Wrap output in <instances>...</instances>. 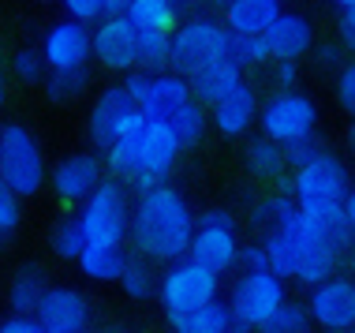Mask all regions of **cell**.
Masks as SVG:
<instances>
[{
  "instance_id": "cell-1",
  "label": "cell",
  "mask_w": 355,
  "mask_h": 333,
  "mask_svg": "<svg viewBox=\"0 0 355 333\" xmlns=\"http://www.w3.org/2000/svg\"><path fill=\"white\" fill-rule=\"evenodd\" d=\"M176 157H180V142L168 131V123H150V120H142V112H135V109L123 117L120 131H116V142L105 150L112 180H116V184L128 180L139 195L153 191V187L172 173Z\"/></svg>"
},
{
  "instance_id": "cell-2",
  "label": "cell",
  "mask_w": 355,
  "mask_h": 333,
  "mask_svg": "<svg viewBox=\"0 0 355 333\" xmlns=\"http://www.w3.org/2000/svg\"><path fill=\"white\" fill-rule=\"evenodd\" d=\"M191 232H195V217H191L187 198L168 184H157L153 191L139 195V203L131 206L128 240L139 247L142 259H157V262L187 259Z\"/></svg>"
},
{
  "instance_id": "cell-3",
  "label": "cell",
  "mask_w": 355,
  "mask_h": 333,
  "mask_svg": "<svg viewBox=\"0 0 355 333\" xmlns=\"http://www.w3.org/2000/svg\"><path fill=\"white\" fill-rule=\"evenodd\" d=\"M75 221L83 228L86 247H123L131 225V198L128 187L116 180H101L98 191L79 206Z\"/></svg>"
},
{
  "instance_id": "cell-4",
  "label": "cell",
  "mask_w": 355,
  "mask_h": 333,
  "mask_svg": "<svg viewBox=\"0 0 355 333\" xmlns=\"http://www.w3.org/2000/svg\"><path fill=\"white\" fill-rule=\"evenodd\" d=\"M0 184L15 198H31L45 187L42 142L23 123H4L0 128Z\"/></svg>"
},
{
  "instance_id": "cell-5",
  "label": "cell",
  "mask_w": 355,
  "mask_h": 333,
  "mask_svg": "<svg viewBox=\"0 0 355 333\" xmlns=\"http://www.w3.org/2000/svg\"><path fill=\"white\" fill-rule=\"evenodd\" d=\"M232 34L225 31V23L214 15H195L172 31V45H168V68L172 75L187 79L191 71H198L209 60H225Z\"/></svg>"
},
{
  "instance_id": "cell-6",
  "label": "cell",
  "mask_w": 355,
  "mask_h": 333,
  "mask_svg": "<svg viewBox=\"0 0 355 333\" xmlns=\"http://www.w3.org/2000/svg\"><path fill=\"white\" fill-rule=\"evenodd\" d=\"M220 292V278L214 270H202L198 262L191 259H180L165 270V278L157 281V296H161V307H165V318L176 326L180 318L195 315L198 307L214 303Z\"/></svg>"
},
{
  "instance_id": "cell-7",
  "label": "cell",
  "mask_w": 355,
  "mask_h": 333,
  "mask_svg": "<svg viewBox=\"0 0 355 333\" xmlns=\"http://www.w3.org/2000/svg\"><path fill=\"white\" fill-rule=\"evenodd\" d=\"M258 123H262V139H270L273 146H292L314 135L318 128V105L306 94L288 90V94H273L262 109H258Z\"/></svg>"
},
{
  "instance_id": "cell-8",
  "label": "cell",
  "mask_w": 355,
  "mask_h": 333,
  "mask_svg": "<svg viewBox=\"0 0 355 333\" xmlns=\"http://www.w3.org/2000/svg\"><path fill=\"white\" fill-rule=\"evenodd\" d=\"M277 232H284L288 240L295 244V251H300V266H295V281L300 284H322L333 278V270H337V247L322 236V228L311 221V217H303L300 210H292L284 217V225L277 228Z\"/></svg>"
},
{
  "instance_id": "cell-9",
  "label": "cell",
  "mask_w": 355,
  "mask_h": 333,
  "mask_svg": "<svg viewBox=\"0 0 355 333\" xmlns=\"http://www.w3.org/2000/svg\"><path fill=\"white\" fill-rule=\"evenodd\" d=\"M236 255H239V240H236V217L228 210H209L202 214V221L195 225L191 232V244H187V259L198 262L202 270H214L217 278L236 266Z\"/></svg>"
},
{
  "instance_id": "cell-10",
  "label": "cell",
  "mask_w": 355,
  "mask_h": 333,
  "mask_svg": "<svg viewBox=\"0 0 355 333\" xmlns=\"http://www.w3.org/2000/svg\"><path fill=\"white\" fill-rule=\"evenodd\" d=\"M348 191H352L348 165L333 154L314 157L311 165L295 169V176H292V203L295 206H325V203L340 206Z\"/></svg>"
},
{
  "instance_id": "cell-11",
  "label": "cell",
  "mask_w": 355,
  "mask_h": 333,
  "mask_svg": "<svg viewBox=\"0 0 355 333\" xmlns=\"http://www.w3.org/2000/svg\"><path fill=\"white\" fill-rule=\"evenodd\" d=\"M284 303H288V296H284L281 278H273V273H239L236 284H232L228 311H232L236 322L258 330V326H266Z\"/></svg>"
},
{
  "instance_id": "cell-12",
  "label": "cell",
  "mask_w": 355,
  "mask_h": 333,
  "mask_svg": "<svg viewBox=\"0 0 355 333\" xmlns=\"http://www.w3.org/2000/svg\"><path fill=\"white\" fill-rule=\"evenodd\" d=\"M42 64L45 71H79L90 68V26H79L71 19H56L42 37Z\"/></svg>"
},
{
  "instance_id": "cell-13",
  "label": "cell",
  "mask_w": 355,
  "mask_h": 333,
  "mask_svg": "<svg viewBox=\"0 0 355 333\" xmlns=\"http://www.w3.org/2000/svg\"><path fill=\"white\" fill-rule=\"evenodd\" d=\"M306 315H311V322H318L325 333L355 330V281L352 278H329V281L314 284Z\"/></svg>"
},
{
  "instance_id": "cell-14",
  "label": "cell",
  "mask_w": 355,
  "mask_h": 333,
  "mask_svg": "<svg viewBox=\"0 0 355 333\" xmlns=\"http://www.w3.org/2000/svg\"><path fill=\"white\" fill-rule=\"evenodd\" d=\"M45 333H83L86 322H90V303L79 289H68V284H49L45 296L37 300L34 315H31Z\"/></svg>"
},
{
  "instance_id": "cell-15",
  "label": "cell",
  "mask_w": 355,
  "mask_h": 333,
  "mask_svg": "<svg viewBox=\"0 0 355 333\" xmlns=\"http://www.w3.org/2000/svg\"><path fill=\"white\" fill-rule=\"evenodd\" d=\"M105 180V161L98 154H90V150H83V154H68L56 161L49 184L60 203L68 206H83L86 198L98 191V184Z\"/></svg>"
},
{
  "instance_id": "cell-16",
  "label": "cell",
  "mask_w": 355,
  "mask_h": 333,
  "mask_svg": "<svg viewBox=\"0 0 355 333\" xmlns=\"http://www.w3.org/2000/svg\"><path fill=\"white\" fill-rule=\"evenodd\" d=\"M90 56L109 71H131L135 68V26L128 19H101L90 26Z\"/></svg>"
},
{
  "instance_id": "cell-17",
  "label": "cell",
  "mask_w": 355,
  "mask_h": 333,
  "mask_svg": "<svg viewBox=\"0 0 355 333\" xmlns=\"http://www.w3.org/2000/svg\"><path fill=\"white\" fill-rule=\"evenodd\" d=\"M191 101V90H187V79L172 71H161V75H150L146 87H142L139 101H135V112H142V120L150 123H168Z\"/></svg>"
},
{
  "instance_id": "cell-18",
  "label": "cell",
  "mask_w": 355,
  "mask_h": 333,
  "mask_svg": "<svg viewBox=\"0 0 355 333\" xmlns=\"http://www.w3.org/2000/svg\"><path fill=\"white\" fill-rule=\"evenodd\" d=\"M262 37L277 64H295L303 53L314 49V23L300 12H281Z\"/></svg>"
},
{
  "instance_id": "cell-19",
  "label": "cell",
  "mask_w": 355,
  "mask_h": 333,
  "mask_svg": "<svg viewBox=\"0 0 355 333\" xmlns=\"http://www.w3.org/2000/svg\"><path fill=\"white\" fill-rule=\"evenodd\" d=\"M131 109L135 105H131V98L123 94L120 83L116 87H105L98 94V101H94V109H90V120H86V135H90L94 146L109 150L112 142H116V131H120V123Z\"/></svg>"
},
{
  "instance_id": "cell-20",
  "label": "cell",
  "mask_w": 355,
  "mask_h": 333,
  "mask_svg": "<svg viewBox=\"0 0 355 333\" xmlns=\"http://www.w3.org/2000/svg\"><path fill=\"white\" fill-rule=\"evenodd\" d=\"M239 83H243V71L236 68L232 60H209L202 64L198 71L187 75V90H191V101H198V105H217L225 94H232Z\"/></svg>"
},
{
  "instance_id": "cell-21",
  "label": "cell",
  "mask_w": 355,
  "mask_h": 333,
  "mask_svg": "<svg viewBox=\"0 0 355 333\" xmlns=\"http://www.w3.org/2000/svg\"><path fill=\"white\" fill-rule=\"evenodd\" d=\"M281 15L277 0H232L225 8V31L232 37H262L273 26V19Z\"/></svg>"
},
{
  "instance_id": "cell-22",
  "label": "cell",
  "mask_w": 355,
  "mask_h": 333,
  "mask_svg": "<svg viewBox=\"0 0 355 333\" xmlns=\"http://www.w3.org/2000/svg\"><path fill=\"white\" fill-rule=\"evenodd\" d=\"M254 120H258V98H254L251 83H239L232 94H225V98L214 105V128L228 139L243 135Z\"/></svg>"
},
{
  "instance_id": "cell-23",
  "label": "cell",
  "mask_w": 355,
  "mask_h": 333,
  "mask_svg": "<svg viewBox=\"0 0 355 333\" xmlns=\"http://www.w3.org/2000/svg\"><path fill=\"white\" fill-rule=\"evenodd\" d=\"M79 273L86 281H120L123 266H128V251L123 247H83L79 259Z\"/></svg>"
},
{
  "instance_id": "cell-24",
  "label": "cell",
  "mask_w": 355,
  "mask_h": 333,
  "mask_svg": "<svg viewBox=\"0 0 355 333\" xmlns=\"http://www.w3.org/2000/svg\"><path fill=\"white\" fill-rule=\"evenodd\" d=\"M45 273H42V266L37 262H26V266H19V273L12 278V289H8V303H12V311L15 315H34V307H37V300L45 296Z\"/></svg>"
},
{
  "instance_id": "cell-25",
  "label": "cell",
  "mask_w": 355,
  "mask_h": 333,
  "mask_svg": "<svg viewBox=\"0 0 355 333\" xmlns=\"http://www.w3.org/2000/svg\"><path fill=\"white\" fill-rule=\"evenodd\" d=\"M123 19L135 31H172L176 26V4H168V0H128Z\"/></svg>"
},
{
  "instance_id": "cell-26",
  "label": "cell",
  "mask_w": 355,
  "mask_h": 333,
  "mask_svg": "<svg viewBox=\"0 0 355 333\" xmlns=\"http://www.w3.org/2000/svg\"><path fill=\"white\" fill-rule=\"evenodd\" d=\"M168 45L172 31H135V68L161 75V68H168Z\"/></svg>"
},
{
  "instance_id": "cell-27",
  "label": "cell",
  "mask_w": 355,
  "mask_h": 333,
  "mask_svg": "<svg viewBox=\"0 0 355 333\" xmlns=\"http://www.w3.org/2000/svg\"><path fill=\"white\" fill-rule=\"evenodd\" d=\"M303 217H311L314 225L322 228V236L329 240L333 247H348L352 244V228H348V221H344V210L340 206H333V203H325V206H295Z\"/></svg>"
},
{
  "instance_id": "cell-28",
  "label": "cell",
  "mask_w": 355,
  "mask_h": 333,
  "mask_svg": "<svg viewBox=\"0 0 355 333\" xmlns=\"http://www.w3.org/2000/svg\"><path fill=\"white\" fill-rule=\"evenodd\" d=\"M232 326V311H228V303H206V307H198L195 315L180 318L176 322V333H228Z\"/></svg>"
},
{
  "instance_id": "cell-29",
  "label": "cell",
  "mask_w": 355,
  "mask_h": 333,
  "mask_svg": "<svg viewBox=\"0 0 355 333\" xmlns=\"http://www.w3.org/2000/svg\"><path fill=\"white\" fill-rule=\"evenodd\" d=\"M206 123H209V117H206V109L198 105V101H187L184 109L176 112V117L168 120V131L176 135V142H180V150L184 146H191V142H198L206 135Z\"/></svg>"
},
{
  "instance_id": "cell-30",
  "label": "cell",
  "mask_w": 355,
  "mask_h": 333,
  "mask_svg": "<svg viewBox=\"0 0 355 333\" xmlns=\"http://www.w3.org/2000/svg\"><path fill=\"white\" fill-rule=\"evenodd\" d=\"M49 247H53L56 259H64V262H75V259H79L83 247H86L79 221H75V217H64V221H56V225H53V236H49Z\"/></svg>"
},
{
  "instance_id": "cell-31",
  "label": "cell",
  "mask_w": 355,
  "mask_h": 333,
  "mask_svg": "<svg viewBox=\"0 0 355 333\" xmlns=\"http://www.w3.org/2000/svg\"><path fill=\"white\" fill-rule=\"evenodd\" d=\"M120 289L128 300H150L153 289H157V281H153V270L146 266V259H128V266H123L120 273Z\"/></svg>"
},
{
  "instance_id": "cell-32",
  "label": "cell",
  "mask_w": 355,
  "mask_h": 333,
  "mask_svg": "<svg viewBox=\"0 0 355 333\" xmlns=\"http://www.w3.org/2000/svg\"><path fill=\"white\" fill-rule=\"evenodd\" d=\"M247 165H251V173L258 176H281V169H284V150L281 146H273L270 139H251V146H247Z\"/></svg>"
},
{
  "instance_id": "cell-33",
  "label": "cell",
  "mask_w": 355,
  "mask_h": 333,
  "mask_svg": "<svg viewBox=\"0 0 355 333\" xmlns=\"http://www.w3.org/2000/svg\"><path fill=\"white\" fill-rule=\"evenodd\" d=\"M86 87H90V68H79V71H49V75H45V94H49L53 101H75Z\"/></svg>"
},
{
  "instance_id": "cell-34",
  "label": "cell",
  "mask_w": 355,
  "mask_h": 333,
  "mask_svg": "<svg viewBox=\"0 0 355 333\" xmlns=\"http://www.w3.org/2000/svg\"><path fill=\"white\" fill-rule=\"evenodd\" d=\"M254 333H311V315H306L303 303H284V307L277 311L266 326H258Z\"/></svg>"
},
{
  "instance_id": "cell-35",
  "label": "cell",
  "mask_w": 355,
  "mask_h": 333,
  "mask_svg": "<svg viewBox=\"0 0 355 333\" xmlns=\"http://www.w3.org/2000/svg\"><path fill=\"white\" fill-rule=\"evenodd\" d=\"M292 210H295V203L288 195H270V198H262V203L254 206V225L262 228V236H270L284 225V217Z\"/></svg>"
},
{
  "instance_id": "cell-36",
  "label": "cell",
  "mask_w": 355,
  "mask_h": 333,
  "mask_svg": "<svg viewBox=\"0 0 355 333\" xmlns=\"http://www.w3.org/2000/svg\"><path fill=\"white\" fill-rule=\"evenodd\" d=\"M228 60H232L239 71L254 68V64H266V60H270L266 37H232V45H228Z\"/></svg>"
},
{
  "instance_id": "cell-37",
  "label": "cell",
  "mask_w": 355,
  "mask_h": 333,
  "mask_svg": "<svg viewBox=\"0 0 355 333\" xmlns=\"http://www.w3.org/2000/svg\"><path fill=\"white\" fill-rule=\"evenodd\" d=\"M12 71H15L23 83H45V75H49L37 49H19V53L12 56Z\"/></svg>"
},
{
  "instance_id": "cell-38",
  "label": "cell",
  "mask_w": 355,
  "mask_h": 333,
  "mask_svg": "<svg viewBox=\"0 0 355 333\" xmlns=\"http://www.w3.org/2000/svg\"><path fill=\"white\" fill-rule=\"evenodd\" d=\"M64 19L79 26H98L105 12H101V0H64Z\"/></svg>"
},
{
  "instance_id": "cell-39",
  "label": "cell",
  "mask_w": 355,
  "mask_h": 333,
  "mask_svg": "<svg viewBox=\"0 0 355 333\" xmlns=\"http://www.w3.org/2000/svg\"><path fill=\"white\" fill-rule=\"evenodd\" d=\"M322 154H329V150L322 146L318 139H303V142H292V146H284V161L288 165H295V169H303V165H311L314 157H322Z\"/></svg>"
},
{
  "instance_id": "cell-40",
  "label": "cell",
  "mask_w": 355,
  "mask_h": 333,
  "mask_svg": "<svg viewBox=\"0 0 355 333\" xmlns=\"http://www.w3.org/2000/svg\"><path fill=\"white\" fill-rule=\"evenodd\" d=\"M236 266H243V273H270V262H266V247H262V240L239 247Z\"/></svg>"
},
{
  "instance_id": "cell-41",
  "label": "cell",
  "mask_w": 355,
  "mask_h": 333,
  "mask_svg": "<svg viewBox=\"0 0 355 333\" xmlns=\"http://www.w3.org/2000/svg\"><path fill=\"white\" fill-rule=\"evenodd\" d=\"M19 217H23V214H19V198L8 191L4 184H0V240L19 228Z\"/></svg>"
},
{
  "instance_id": "cell-42",
  "label": "cell",
  "mask_w": 355,
  "mask_h": 333,
  "mask_svg": "<svg viewBox=\"0 0 355 333\" xmlns=\"http://www.w3.org/2000/svg\"><path fill=\"white\" fill-rule=\"evenodd\" d=\"M337 101H340V109H348L352 117H355V64H348V68L340 71V79H337Z\"/></svg>"
},
{
  "instance_id": "cell-43",
  "label": "cell",
  "mask_w": 355,
  "mask_h": 333,
  "mask_svg": "<svg viewBox=\"0 0 355 333\" xmlns=\"http://www.w3.org/2000/svg\"><path fill=\"white\" fill-rule=\"evenodd\" d=\"M337 23H340V37L355 49V0H344V4H337Z\"/></svg>"
},
{
  "instance_id": "cell-44",
  "label": "cell",
  "mask_w": 355,
  "mask_h": 333,
  "mask_svg": "<svg viewBox=\"0 0 355 333\" xmlns=\"http://www.w3.org/2000/svg\"><path fill=\"white\" fill-rule=\"evenodd\" d=\"M0 333H45V330L31 315H12V318L0 322Z\"/></svg>"
},
{
  "instance_id": "cell-45",
  "label": "cell",
  "mask_w": 355,
  "mask_h": 333,
  "mask_svg": "<svg viewBox=\"0 0 355 333\" xmlns=\"http://www.w3.org/2000/svg\"><path fill=\"white\" fill-rule=\"evenodd\" d=\"M300 79V64H277V83H281V94H288Z\"/></svg>"
},
{
  "instance_id": "cell-46",
  "label": "cell",
  "mask_w": 355,
  "mask_h": 333,
  "mask_svg": "<svg viewBox=\"0 0 355 333\" xmlns=\"http://www.w3.org/2000/svg\"><path fill=\"white\" fill-rule=\"evenodd\" d=\"M314 53H318V68H337V60H340V45H318V49H314Z\"/></svg>"
},
{
  "instance_id": "cell-47",
  "label": "cell",
  "mask_w": 355,
  "mask_h": 333,
  "mask_svg": "<svg viewBox=\"0 0 355 333\" xmlns=\"http://www.w3.org/2000/svg\"><path fill=\"white\" fill-rule=\"evenodd\" d=\"M340 210H344V221H348V228H352V236H355V187H352L348 195H344Z\"/></svg>"
},
{
  "instance_id": "cell-48",
  "label": "cell",
  "mask_w": 355,
  "mask_h": 333,
  "mask_svg": "<svg viewBox=\"0 0 355 333\" xmlns=\"http://www.w3.org/2000/svg\"><path fill=\"white\" fill-rule=\"evenodd\" d=\"M228 333H254V330H251V326H243V322H236V318H232V326H228Z\"/></svg>"
},
{
  "instance_id": "cell-49",
  "label": "cell",
  "mask_w": 355,
  "mask_h": 333,
  "mask_svg": "<svg viewBox=\"0 0 355 333\" xmlns=\"http://www.w3.org/2000/svg\"><path fill=\"white\" fill-rule=\"evenodd\" d=\"M4 98H8V79H4V71H0V105H4Z\"/></svg>"
},
{
  "instance_id": "cell-50",
  "label": "cell",
  "mask_w": 355,
  "mask_h": 333,
  "mask_svg": "<svg viewBox=\"0 0 355 333\" xmlns=\"http://www.w3.org/2000/svg\"><path fill=\"white\" fill-rule=\"evenodd\" d=\"M348 146H352V154H355V120H352V128H348Z\"/></svg>"
},
{
  "instance_id": "cell-51",
  "label": "cell",
  "mask_w": 355,
  "mask_h": 333,
  "mask_svg": "<svg viewBox=\"0 0 355 333\" xmlns=\"http://www.w3.org/2000/svg\"><path fill=\"white\" fill-rule=\"evenodd\" d=\"M109 333H120V330H109Z\"/></svg>"
},
{
  "instance_id": "cell-52",
  "label": "cell",
  "mask_w": 355,
  "mask_h": 333,
  "mask_svg": "<svg viewBox=\"0 0 355 333\" xmlns=\"http://www.w3.org/2000/svg\"><path fill=\"white\" fill-rule=\"evenodd\" d=\"M348 333H355V330H348Z\"/></svg>"
}]
</instances>
